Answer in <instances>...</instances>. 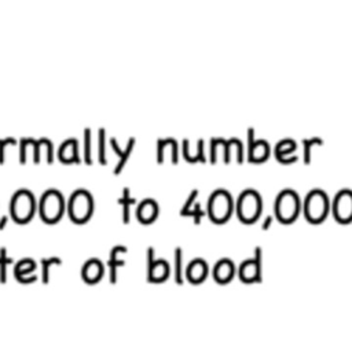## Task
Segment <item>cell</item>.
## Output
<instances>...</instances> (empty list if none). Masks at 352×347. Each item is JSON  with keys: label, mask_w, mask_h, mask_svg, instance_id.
<instances>
[{"label": "cell", "mask_w": 352, "mask_h": 347, "mask_svg": "<svg viewBox=\"0 0 352 347\" xmlns=\"http://www.w3.org/2000/svg\"><path fill=\"white\" fill-rule=\"evenodd\" d=\"M37 210L36 198L29 189H19L14 193L10 202V214L18 224L29 223Z\"/></svg>", "instance_id": "obj_1"}, {"label": "cell", "mask_w": 352, "mask_h": 347, "mask_svg": "<svg viewBox=\"0 0 352 347\" xmlns=\"http://www.w3.org/2000/svg\"><path fill=\"white\" fill-rule=\"evenodd\" d=\"M66 210L73 223H87L94 213V198L86 189H77L69 198Z\"/></svg>", "instance_id": "obj_2"}, {"label": "cell", "mask_w": 352, "mask_h": 347, "mask_svg": "<svg viewBox=\"0 0 352 347\" xmlns=\"http://www.w3.org/2000/svg\"><path fill=\"white\" fill-rule=\"evenodd\" d=\"M66 210L65 199L58 189H48L39 201V215L44 223H58Z\"/></svg>", "instance_id": "obj_3"}, {"label": "cell", "mask_w": 352, "mask_h": 347, "mask_svg": "<svg viewBox=\"0 0 352 347\" xmlns=\"http://www.w3.org/2000/svg\"><path fill=\"white\" fill-rule=\"evenodd\" d=\"M234 210V202L231 195L224 191L218 189L212 193L208 201V215L216 224H223L228 221Z\"/></svg>", "instance_id": "obj_4"}, {"label": "cell", "mask_w": 352, "mask_h": 347, "mask_svg": "<svg viewBox=\"0 0 352 347\" xmlns=\"http://www.w3.org/2000/svg\"><path fill=\"white\" fill-rule=\"evenodd\" d=\"M262 211V198L253 189H246L241 193L237 202V214L245 224L255 223Z\"/></svg>", "instance_id": "obj_5"}, {"label": "cell", "mask_w": 352, "mask_h": 347, "mask_svg": "<svg viewBox=\"0 0 352 347\" xmlns=\"http://www.w3.org/2000/svg\"><path fill=\"white\" fill-rule=\"evenodd\" d=\"M274 211L277 219L284 224L293 223L300 211L299 197L292 189H286L279 193L274 203Z\"/></svg>", "instance_id": "obj_6"}, {"label": "cell", "mask_w": 352, "mask_h": 347, "mask_svg": "<svg viewBox=\"0 0 352 347\" xmlns=\"http://www.w3.org/2000/svg\"><path fill=\"white\" fill-rule=\"evenodd\" d=\"M329 211V199L321 189H314L307 195L304 202V214L309 223L318 224L326 219Z\"/></svg>", "instance_id": "obj_7"}, {"label": "cell", "mask_w": 352, "mask_h": 347, "mask_svg": "<svg viewBox=\"0 0 352 347\" xmlns=\"http://www.w3.org/2000/svg\"><path fill=\"white\" fill-rule=\"evenodd\" d=\"M333 214L339 223L347 224L352 221V192L344 189L337 193L333 203Z\"/></svg>", "instance_id": "obj_8"}, {"label": "cell", "mask_w": 352, "mask_h": 347, "mask_svg": "<svg viewBox=\"0 0 352 347\" xmlns=\"http://www.w3.org/2000/svg\"><path fill=\"white\" fill-rule=\"evenodd\" d=\"M260 272H262V250L256 247V257L248 259L240 266V279L245 283H255L260 281Z\"/></svg>", "instance_id": "obj_9"}, {"label": "cell", "mask_w": 352, "mask_h": 347, "mask_svg": "<svg viewBox=\"0 0 352 347\" xmlns=\"http://www.w3.org/2000/svg\"><path fill=\"white\" fill-rule=\"evenodd\" d=\"M37 265L32 258H22L21 261L17 262V265L14 268V277L22 284H30L39 279L37 274L33 272L36 270Z\"/></svg>", "instance_id": "obj_10"}, {"label": "cell", "mask_w": 352, "mask_h": 347, "mask_svg": "<svg viewBox=\"0 0 352 347\" xmlns=\"http://www.w3.org/2000/svg\"><path fill=\"white\" fill-rule=\"evenodd\" d=\"M103 272H105V266H103L102 261L99 258H90L83 265L82 277L86 283L95 284L102 279Z\"/></svg>", "instance_id": "obj_11"}, {"label": "cell", "mask_w": 352, "mask_h": 347, "mask_svg": "<svg viewBox=\"0 0 352 347\" xmlns=\"http://www.w3.org/2000/svg\"><path fill=\"white\" fill-rule=\"evenodd\" d=\"M159 205L153 199H145L139 203L136 209V217L142 224L154 223L155 219L159 217Z\"/></svg>", "instance_id": "obj_12"}, {"label": "cell", "mask_w": 352, "mask_h": 347, "mask_svg": "<svg viewBox=\"0 0 352 347\" xmlns=\"http://www.w3.org/2000/svg\"><path fill=\"white\" fill-rule=\"evenodd\" d=\"M206 276H208V264L202 258L193 259L186 269V277L193 284H200L206 279Z\"/></svg>", "instance_id": "obj_13"}, {"label": "cell", "mask_w": 352, "mask_h": 347, "mask_svg": "<svg viewBox=\"0 0 352 347\" xmlns=\"http://www.w3.org/2000/svg\"><path fill=\"white\" fill-rule=\"evenodd\" d=\"M58 158L61 162L66 163H80V157H79V144L76 139H69L65 143H62L58 150Z\"/></svg>", "instance_id": "obj_14"}, {"label": "cell", "mask_w": 352, "mask_h": 347, "mask_svg": "<svg viewBox=\"0 0 352 347\" xmlns=\"http://www.w3.org/2000/svg\"><path fill=\"white\" fill-rule=\"evenodd\" d=\"M128 251V249L123 245L114 246L112 250H110V255H109V261H108V266H109V280L110 283L116 284L117 283V269L120 266L124 265V259H121L120 255Z\"/></svg>", "instance_id": "obj_15"}, {"label": "cell", "mask_w": 352, "mask_h": 347, "mask_svg": "<svg viewBox=\"0 0 352 347\" xmlns=\"http://www.w3.org/2000/svg\"><path fill=\"white\" fill-rule=\"evenodd\" d=\"M234 272H236V268H234L231 259L223 258L216 262V265L213 266V279L218 283L226 284L234 277Z\"/></svg>", "instance_id": "obj_16"}, {"label": "cell", "mask_w": 352, "mask_h": 347, "mask_svg": "<svg viewBox=\"0 0 352 347\" xmlns=\"http://www.w3.org/2000/svg\"><path fill=\"white\" fill-rule=\"evenodd\" d=\"M169 272L171 268L165 259H154L150 268L147 269V280L150 283H163L168 279Z\"/></svg>", "instance_id": "obj_17"}, {"label": "cell", "mask_w": 352, "mask_h": 347, "mask_svg": "<svg viewBox=\"0 0 352 347\" xmlns=\"http://www.w3.org/2000/svg\"><path fill=\"white\" fill-rule=\"evenodd\" d=\"M110 144H112L113 150L116 151L117 154L120 155V161H119V163H117L116 167H114V175L119 176L121 171H123V169H124L125 163H127L128 158L131 157V154H132L133 147H135V139H133V137L129 139L128 144H127V147H125L124 150H121L120 147H119L116 139H112V140H110Z\"/></svg>", "instance_id": "obj_18"}, {"label": "cell", "mask_w": 352, "mask_h": 347, "mask_svg": "<svg viewBox=\"0 0 352 347\" xmlns=\"http://www.w3.org/2000/svg\"><path fill=\"white\" fill-rule=\"evenodd\" d=\"M171 150V161L175 165L178 163V143L175 139H165V140H159L157 144V162L163 163L164 157H165V151Z\"/></svg>", "instance_id": "obj_19"}, {"label": "cell", "mask_w": 352, "mask_h": 347, "mask_svg": "<svg viewBox=\"0 0 352 347\" xmlns=\"http://www.w3.org/2000/svg\"><path fill=\"white\" fill-rule=\"evenodd\" d=\"M42 154H46L48 163L54 161V153H52V144L47 139H40L33 142V161L34 163H39Z\"/></svg>", "instance_id": "obj_20"}, {"label": "cell", "mask_w": 352, "mask_h": 347, "mask_svg": "<svg viewBox=\"0 0 352 347\" xmlns=\"http://www.w3.org/2000/svg\"><path fill=\"white\" fill-rule=\"evenodd\" d=\"M270 154V148L266 142L260 140L259 143H250L249 148V159L255 161V162H262L264 159H267Z\"/></svg>", "instance_id": "obj_21"}, {"label": "cell", "mask_w": 352, "mask_h": 347, "mask_svg": "<svg viewBox=\"0 0 352 347\" xmlns=\"http://www.w3.org/2000/svg\"><path fill=\"white\" fill-rule=\"evenodd\" d=\"M119 205L123 206V223L129 224V219H131V206L136 205V199L131 198L129 195V188L123 189V197L119 199Z\"/></svg>", "instance_id": "obj_22"}, {"label": "cell", "mask_w": 352, "mask_h": 347, "mask_svg": "<svg viewBox=\"0 0 352 347\" xmlns=\"http://www.w3.org/2000/svg\"><path fill=\"white\" fill-rule=\"evenodd\" d=\"M183 157H185L186 161L189 162H205V157H204V142L202 140H198L197 143V151L195 153H190L189 148V140H185L183 142Z\"/></svg>", "instance_id": "obj_23"}, {"label": "cell", "mask_w": 352, "mask_h": 347, "mask_svg": "<svg viewBox=\"0 0 352 347\" xmlns=\"http://www.w3.org/2000/svg\"><path fill=\"white\" fill-rule=\"evenodd\" d=\"M173 277L176 284H183V250L181 247H176L173 254Z\"/></svg>", "instance_id": "obj_24"}, {"label": "cell", "mask_w": 352, "mask_h": 347, "mask_svg": "<svg viewBox=\"0 0 352 347\" xmlns=\"http://www.w3.org/2000/svg\"><path fill=\"white\" fill-rule=\"evenodd\" d=\"M42 281L43 284H47L50 281V269L54 265H61L62 259L58 257H50V258H42Z\"/></svg>", "instance_id": "obj_25"}, {"label": "cell", "mask_w": 352, "mask_h": 347, "mask_svg": "<svg viewBox=\"0 0 352 347\" xmlns=\"http://www.w3.org/2000/svg\"><path fill=\"white\" fill-rule=\"evenodd\" d=\"M14 262L13 258L7 257V249L0 247V283L7 281V266Z\"/></svg>", "instance_id": "obj_26"}, {"label": "cell", "mask_w": 352, "mask_h": 347, "mask_svg": "<svg viewBox=\"0 0 352 347\" xmlns=\"http://www.w3.org/2000/svg\"><path fill=\"white\" fill-rule=\"evenodd\" d=\"M105 139H106L105 129H99L98 158H99V163H101V165H106V162H108V159H106V143H105Z\"/></svg>", "instance_id": "obj_27"}, {"label": "cell", "mask_w": 352, "mask_h": 347, "mask_svg": "<svg viewBox=\"0 0 352 347\" xmlns=\"http://www.w3.org/2000/svg\"><path fill=\"white\" fill-rule=\"evenodd\" d=\"M84 161H86L87 165H91V163H92V159H91V132H90V129H86V132H84Z\"/></svg>", "instance_id": "obj_28"}, {"label": "cell", "mask_w": 352, "mask_h": 347, "mask_svg": "<svg viewBox=\"0 0 352 347\" xmlns=\"http://www.w3.org/2000/svg\"><path fill=\"white\" fill-rule=\"evenodd\" d=\"M189 217H193L194 220V224H200L201 223V219L205 215V211L202 210L201 206H200V203H194V206L190 209L189 211H187V214Z\"/></svg>", "instance_id": "obj_29"}, {"label": "cell", "mask_w": 352, "mask_h": 347, "mask_svg": "<svg viewBox=\"0 0 352 347\" xmlns=\"http://www.w3.org/2000/svg\"><path fill=\"white\" fill-rule=\"evenodd\" d=\"M17 142L14 139H6V140H0V165H3L6 161V147L7 146H15Z\"/></svg>", "instance_id": "obj_30"}, {"label": "cell", "mask_w": 352, "mask_h": 347, "mask_svg": "<svg viewBox=\"0 0 352 347\" xmlns=\"http://www.w3.org/2000/svg\"><path fill=\"white\" fill-rule=\"evenodd\" d=\"M197 195H198V191L197 189H194L193 192L190 193V197H189V199L186 201V203L183 205V207H182V210H181V215H186L187 214V211L191 209L194 206V201H195V198H197Z\"/></svg>", "instance_id": "obj_31"}, {"label": "cell", "mask_w": 352, "mask_h": 347, "mask_svg": "<svg viewBox=\"0 0 352 347\" xmlns=\"http://www.w3.org/2000/svg\"><path fill=\"white\" fill-rule=\"evenodd\" d=\"M7 224H9V217H7V215L0 217V231H3Z\"/></svg>", "instance_id": "obj_32"}, {"label": "cell", "mask_w": 352, "mask_h": 347, "mask_svg": "<svg viewBox=\"0 0 352 347\" xmlns=\"http://www.w3.org/2000/svg\"><path fill=\"white\" fill-rule=\"evenodd\" d=\"M271 221H272V219H271V217H266V221L263 223V231H267V229L270 228Z\"/></svg>", "instance_id": "obj_33"}]
</instances>
